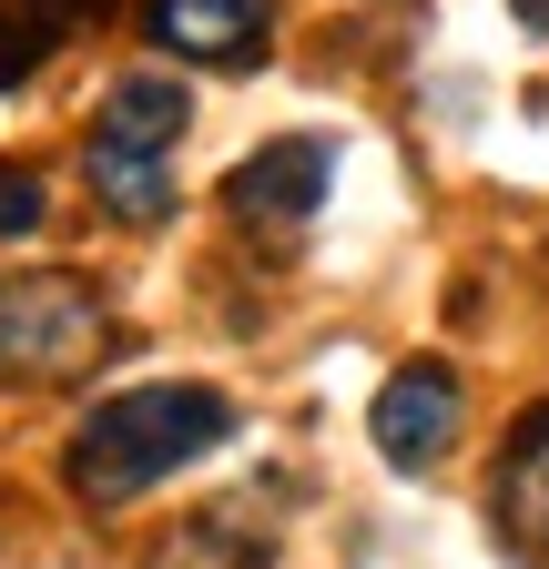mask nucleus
I'll return each mask as SVG.
<instances>
[{"mask_svg":"<svg viewBox=\"0 0 549 569\" xmlns=\"http://www.w3.org/2000/svg\"><path fill=\"white\" fill-rule=\"evenodd\" d=\"M458 417H468V397H458L448 367H397V377L377 387V417H367V427H377V458L418 478V468H438V458L458 448Z\"/></svg>","mask_w":549,"mask_h":569,"instance_id":"3","label":"nucleus"},{"mask_svg":"<svg viewBox=\"0 0 549 569\" xmlns=\"http://www.w3.org/2000/svg\"><path fill=\"white\" fill-rule=\"evenodd\" d=\"M326 173H336V153H326L316 132H296V142L244 153V163L224 173V203L244 213V224H306V213L326 203Z\"/></svg>","mask_w":549,"mask_h":569,"instance_id":"4","label":"nucleus"},{"mask_svg":"<svg viewBox=\"0 0 549 569\" xmlns=\"http://www.w3.org/2000/svg\"><path fill=\"white\" fill-rule=\"evenodd\" d=\"M234 438V407L214 387H132V397H102L82 417L72 438V488L92 498V509H112V498H143L153 478L193 468L203 448Z\"/></svg>","mask_w":549,"mask_h":569,"instance_id":"1","label":"nucleus"},{"mask_svg":"<svg viewBox=\"0 0 549 569\" xmlns=\"http://www.w3.org/2000/svg\"><path fill=\"white\" fill-rule=\"evenodd\" d=\"M102 356V306L72 274H0V387H61Z\"/></svg>","mask_w":549,"mask_h":569,"instance_id":"2","label":"nucleus"},{"mask_svg":"<svg viewBox=\"0 0 549 569\" xmlns=\"http://www.w3.org/2000/svg\"><path fill=\"white\" fill-rule=\"evenodd\" d=\"M509 11H519V31H549V0H509Z\"/></svg>","mask_w":549,"mask_h":569,"instance_id":"10","label":"nucleus"},{"mask_svg":"<svg viewBox=\"0 0 549 569\" xmlns=\"http://www.w3.org/2000/svg\"><path fill=\"white\" fill-rule=\"evenodd\" d=\"M92 193L122 213V224H163V213H173V163L163 153H112V142H92Z\"/></svg>","mask_w":549,"mask_h":569,"instance_id":"8","label":"nucleus"},{"mask_svg":"<svg viewBox=\"0 0 549 569\" xmlns=\"http://www.w3.org/2000/svg\"><path fill=\"white\" fill-rule=\"evenodd\" d=\"M41 224V183L31 173H0V234H31Z\"/></svg>","mask_w":549,"mask_h":569,"instance_id":"9","label":"nucleus"},{"mask_svg":"<svg viewBox=\"0 0 549 569\" xmlns=\"http://www.w3.org/2000/svg\"><path fill=\"white\" fill-rule=\"evenodd\" d=\"M489 519L519 559H549V397L509 427V458H499V488H489Z\"/></svg>","mask_w":549,"mask_h":569,"instance_id":"5","label":"nucleus"},{"mask_svg":"<svg viewBox=\"0 0 549 569\" xmlns=\"http://www.w3.org/2000/svg\"><path fill=\"white\" fill-rule=\"evenodd\" d=\"M264 21H274V0H153V41L214 71H244L264 51Z\"/></svg>","mask_w":549,"mask_h":569,"instance_id":"6","label":"nucleus"},{"mask_svg":"<svg viewBox=\"0 0 549 569\" xmlns=\"http://www.w3.org/2000/svg\"><path fill=\"white\" fill-rule=\"evenodd\" d=\"M183 122H193V92L173 82V71H122V82L102 92V132L92 142H112V153H163L173 163Z\"/></svg>","mask_w":549,"mask_h":569,"instance_id":"7","label":"nucleus"}]
</instances>
